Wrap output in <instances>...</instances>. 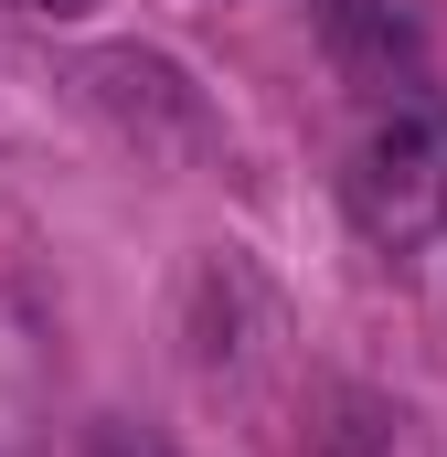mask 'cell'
I'll use <instances>...</instances> for the list:
<instances>
[{
	"label": "cell",
	"mask_w": 447,
	"mask_h": 457,
	"mask_svg": "<svg viewBox=\"0 0 447 457\" xmlns=\"http://www.w3.org/2000/svg\"><path fill=\"white\" fill-rule=\"evenodd\" d=\"M351 224L373 245H437L447 234V117L437 107H394L362 160H351Z\"/></svg>",
	"instance_id": "obj_1"
},
{
	"label": "cell",
	"mask_w": 447,
	"mask_h": 457,
	"mask_svg": "<svg viewBox=\"0 0 447 457\" xmlns=\"http://www.w3.org/2000/svg\"><path fill=\"white\" fill-rule=\"evenodd\" d=\"M320 32H331L341 75H362L373 96H394V86L426 64V32H416L405 0H320Z\"/></svg>",
	"instance_id": "obj_3"
},
{
	"label": "cell",
	"mask_w": 447,
	"mask_h": 457,
	"mask_svg": "<svg viewBox=\"0 0 447 457\" xmlns=\"http://www.w3.org/2000/svg\"><path fill=\"white\" fill-rule=\"evenodd\" d=\"M32 11H54V21H75V11H97V0H32Z\"/></svg>",
	"instance_id": "obj_5"
},
{
	"label": "cell",
	"mask_w": 447,
	"mask_h": 457,
	"mask_svg": "<svg viewBox=\"0 0 447 457\" xmlns=\"http://www.w3.org/2000/svg\"><path fill=\"white\" fill-rule=\"evenodd\" d=\"M86 457H171V447H160L149 426H128V415H107V426H97V447H86Z\"/></svg>",
	"instance_id": "obj_4"
},
{
	"label": "cell",
	"mask_w": 447,
	"mask_h": 457,
	"mask_svg": "<svg viewBox=\"0 0 447 457\" xmlns=\"http://www.w3.org/2000/svg\"><path fill=\"white\" fill-rule=\"evenodd\" d=\"M86 96H97L139 149H203V96H192L181 64H160V54H97V64H86Z\"/></svg>",
	"instance_id": "obj_2"
}]
</instances>
